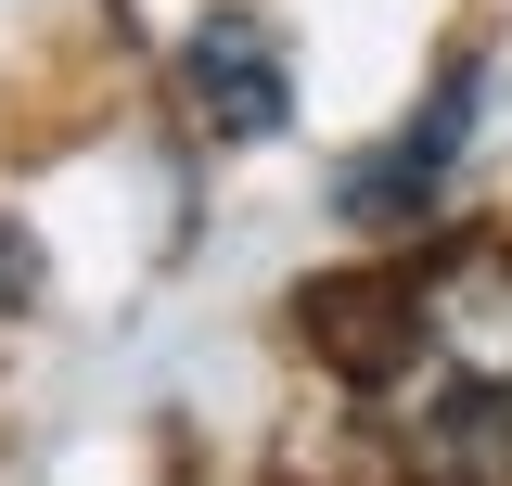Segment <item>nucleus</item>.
I'll use <instances>...</instances> for the list:
<instances>
[{
  "label": "nucleus",
  "mask_w": 512,
  "mask_h": 486,
  "mask_svg": "<svg viewBox=\"0 0 512 486\" xmlns=\"http://www.w3.org/2000/svg\"><path fill=\"white\" fill-rule=\"evenodd\" d=\"M359 384L423 486H512V256L448 243L384 282Z\"/></svg>",
  "instance_id": "nucleus-1"
},
{
  "label": "nucleus",
  "mask_w": 512,
  "mask_h": 486,
  "mask_svg": "<svg viewBox=\"0 0 512 486\" xmlns=\"http://www.w3.org/2000/svg\"><path fill=\"white\" fill-rule=\"evenodd\" d=\"M180 103H192V128H205L218 154L269 141V128L295 116L282 39H269V26H244V13H205V26H192V52H180Z\"/></svg>",
  "instance_id": "nucleus-2"
},
{
  "label": "nucleus",
  "mask_w": 512,
  "mask_h": 486,
  "mask_svg": "<svg viewBox=\"0 0 512 486\" xmlns=\"http://www.w3.org/2000/svg\"><path fill=\"white\" fill-rule=\"evenodd\" d=\"M461 128H474V64H461V77H436V90H423V116L384 141V167H359L333 205H346L359 231H397V218H423V205L448 192V167H461Z\"/></svg>",
  "instance_id": "nucleus-3"
},
{
  "label": "nucleus",
  "mask_w": 512,
  "mask_h": 486,
  "mask_svg": "<svg viewBox=\"0 0 512 486\" xmlns=\"http://www.w3.org/2000/svg\"><path fill=\"white\" fill-rule=\"evenodd\" d=\"M26 295H39V243H26V231H13V218H0V320H13V307H26Z\"/></svg>",
  "instance_id": "nucleus-4"
}]
</instances>
